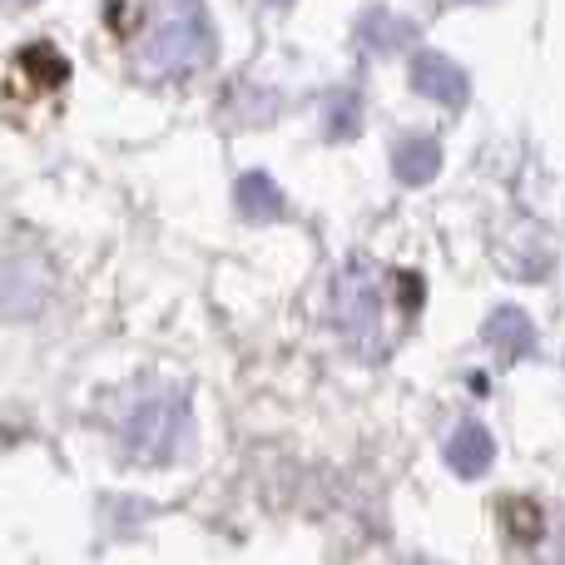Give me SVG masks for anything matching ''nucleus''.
Returning a JSON list of instances; mask_svg holds the SVG:
<instances>
[{
  "instance_id": "1",
  "label": "nucleus",
  "mask_w": 565,
  "mask_h": 565,
  "mask_svg": "<svg viewBox=\"0 0 565 565\" xmlns=\"http://www.w3.org/2000/svg\"><path fill=\"white\" fill-rule=\"evenodd\" d=\"M209 60V25L199 0H159L145 35V65L154 75H179Z\"/></svg>"
},
{
  "instance_id": "2",
  "label": "nucleus",
  "mask_w": 565,
  "mask_h": 565,
  "mask_svg": "<svg viewBox=\"0 0 565 565\" xmlns=\"http://www.w3.org/2000/svg\"><path fill=\"white\" fill-rule=\"evenodd\" d=\"M412 79H417L422 95L441 99V105H461V99H467V75L441 55H422L417 70H412Z\"/></svg>"
},
{
  "instance_id": "3",
  "label": "nucleus",
  "mask_w": 565,
  "mask_h": 565,
  "mask_svg": "<svg viewBox=\"0 0 565 565\" xmlns=\"http://www.w3.org/2000/svg\"><path fill=\"white\" fill-rule=\"evenodd\" d=\"M397 174L407 179V184H422V179L437 174V145L431 139H412V145L397 149Z\"/></svg>"
},
{
  "instance_id": "4",
  "label": "nucleus",
  "mask_w": 565,
  "mask_h": 565,
  "mask_svg": "<svg viewBox=\"0 0 565 565\" xmlns=\"http://www.w3.org/2000/svg\"><path fill=\"white\" fill-rule=\"evenodd\" d=\"M451 461H457L461 471H471V477H477V471H487V461H491V437H487L481 427H467L457 441H451Z\"/></svg>"
}]
</instances>
